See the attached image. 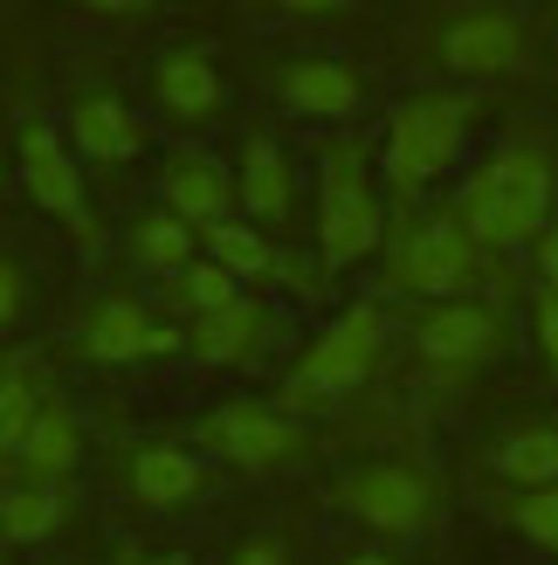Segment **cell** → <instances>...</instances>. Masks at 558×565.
Listing matches in <instances>:
<instances>
[{
  "label": "cell",
  "instance_id": "5bb4252c",
  "mask_svg": "<svg viewBox=\"0 0 558 565\" xmlns=\"http://www.w3.org/2000/svg\"><path fill=\"white\" fill-rule=\"evenodd\" d=\"M125 490H131V503H146V511H186V503H201L214 490V469L180 441H146L125 469Z\"/></svg>",
  "mask_w": 558,
  "mask_h": 565
},
{
  "label": "cell",
  "instance_id": "9c48e42d",
  "mask_svg": "<svg viewBox=\"0 0 558 565\" xmlns=\"http://www.w3.org/2000/svg\"><path fill=\"white\" fill-rule=\"evenodd\" d=\"M201 448L221 456L228 469L248 476H269V469H290L311 456V428L290 414V407H269V401H228L201 420Z\"/></svg>",
  "mask_w": 558,
  "mask_h": 565
},
{
  "label": "cell",
  "instance_id": "9a60e30c",
  "mask_svg": "<svg viewBox=\"0 0 558 565\" xmlns=\"http://www.w3.org/2000/svg\"><path fill=\"white\" fill-rule=\"evenodd\" d=\"M63 131H69L76 159H90V166H131L138 152H146V118H138L125 97H110V90H83L69 104Z\"/></svg>",
  "mask_w": 558,
  "mask_h": 565
},
{
  "label": "cell",
  "instance_id": "d6986e66",
  "mask_svg": "<svg viewBox=\"0 0 558 565\" xmlns=\"http://www.w3.org/2000/svg\"><path fill=\"white\" fill-rule=\"evenodd\" d=\"M262 338H269V303L248 290L242 303L214 310V318H201V324H186V352L201 365H242V359L262 352Z\"/></svg>",
  "mask_w": 558,
  "mask_h": 565
},
{
  "label": "cell",
  "instance_id": "f1b7e54d",
  "mask_svg": "<svg viewBox=\"0 0 558 565\" xmlns=\"http://www.w3.org/2000/svg\"><path fill=\"white\" fill-rule=\"evenodd\" d=\"M532 263H538V290H558V221L545 228V242L532 248Z\"/></svg>",
  "mask_w": 558,
  "mask_h": 565
},
{
  "label": "cell",
  "instance_id": "83f0119b",
  "mask_svg": "<svg viewBox=\"0 0 558 565\" xmlns=\"http://www.w3.org/2000/svg\"><path fill=\"white\" fill-rule=\"evenodd\" d=\"M532 318H538V345H545V359L558 365V290H538V297H532Z\"/></svg>",
  "mask_w": 558,
  "mask_h": 565
},
{
  "label": "cell",
  "instance_id": "6da1fadb",
  "mask_svg": "<svg viewBox=\"0 0 558 565\" xmlns=\"http://www.w3.org/2000/svg\"><path fill=\"white\" fill-rule=\"evenodd\" d=\"M449 214L469 228V242H476L483 256L538 248L545 228L558 221V166H551V152L545 146H504L455 186Z\"/></svg>",
  "mask_w": 558,
  "mask_h": 565
},
{
  "label": "cell",
  "instance_id": "cb8c5ba5",
  "mask_svg": "<svg viewBox=\"0 0 558 565\" xmlns=\"http://www.w3.org/2000/svg\"><path fill=\"white\" fill-rule=\"evenodd\" d=\"M49 393L35 386V359L28 352H8V373H0V448H14L28 428H35Z\"/></svg>",
  "mask_w": 558,
  "mask_h": 565
},
{
  "label": "cell",
  "instance_id": "4316f807",
  "mask_svg": "<svg viewBox=\"0 0 558 565\" xmlns=\"http://www.w3.org/2000/svg\"><path fill=\"white\" fill-rule=\"evenodd\" d=\"M28 318V276H21V263L8 256V263H0V324H21Z\"/></svg>",
  "mask_w": 558,
  "mask_h": 565
},
{
  "label": "cell",
  "instance_id": "484cf974",
  "mask_svg": "<svg viewBox=\"0 0 558 565\" xmlns=\"http://www.w3.org/2000/svg\"><path fill=\"white\" fill-rule=\"evenodd\" d=\"M504 518L517 524V539H524V545H538V552L558 558V483H551V490H517Z\"/></svg>",
  "mask_w": 558,
  "mask_h": 565
},
{
  "label": "cell",
  "instance_id": "5b68a950",
  "mask_svg": "<svg viewBox=\"0 0 558 565\" xmlns=\"http://www.w3.org/2000/svg\"><path fill=\"white\" fill-rule=\"evenodd\" d=\"M386 242V201L373 186V166L352 138H331L318 152V256L324 269H352Z\"/></svg>",
  "mask_w": 558,
  "mask_h": 565
},
{
  "label": "cell",
  "instance_id": "4dcf8cb0",
  "mask_svg": "<svg viewBox=\"0 0 558 565\" xmlns=\"http://www.w3.org/2000/svg\"><path fill=\"white\" fill-rule=\"evenodd\" d=\"M118 565H186V558L180 552H125Z\"/></svg>",
  "mask_w": 558,
  "mask_h": 565
},
{
  "label": "cell",
  "instance_id": "d4e9b609",
  "mask_svg": "<svg viewBox=\"0 0 558 565\" xmlns=\"http://www.w3.org/2000/svg\"><path fill=\"white\" fill-rule=\"evenodd\" d=\"M248 290H242V282L228 276V269H221L214 256H207V248H201V263H193L180 282H173V303L186 310V318L193 324H201V318H214V310H228V303H242Z\"/></svg>",
  "mask_w": 558,
  "mask_h": 565
},
{
  "label": "cell",
  "instance_id": "e0dca14e",
  "mask_svg": "<svg viewBox=\"0 0 558 565\" xmlns=\"http://www.w3.org/2000/svg\"><path fill=\"white\" fill-rule=\"evenodd\" d=\"M235 186H242V214L256 228H283L290 221V201H297V173H290V152L276 146L269 131H248L242 138V166H235Z\"/></svg>",
  "mask_w": 558,
  "mask_h": 565
},
{
  "label": "cell",
  "instance_id": "3957f363",
  "mask_svg": "<svg viewBox=\"0 0 558 565\" xmlns=\"http://www.w3.org/2000/svg\"><path fill=\"white\" fill-rule=\"evenodd\" d=\"M469 104L462 90H421L394 104V118H386V146H379V166H386V186H394V201L414 207L421 193L449 173L462 159V138H469Z\"/></svg>",
  "mask_w": 558,
  "mask_h": 565
},
{
  "label": "cell",
  "instance_id": "8fae6325",
  "mask_svg": "<svg viewBox=\"0 0 558 565\" xmlns=\"http://www.w3.org/2000/svg\"><path fill=\"white\" fill-rule=\"evenodd\" d=\"M511 345V318L496 297H455V303H434L421 310L414 324V359L434 365V373H476L496 352Z\"/></svg>",
  "mask_w": 558,
  "mask_h": 565
},
{
  "label": "cell",
  "instance_id": "1f68e13d",
  "mask_svg": "<svg viewBox=\"0 0 558 565\" xmlns=\"http://www.w3.org/2000/svg\"><path fill=\"white\" fill-rule=\"evenodd\" d=\"M345 565H400L394 552H358V558H345Z\"/></svg>",
  "mask_w": 558,
  "mask_h": 565
},
{
  "label": "cell",
  "instance_id": "ffe728a7",
  "mask_svg": "<svg viewBox=\"0 0 558 565\" xmlns=\"http://www.w3.org/2000/svg\"><path fill=\"white\" fill-rule=\"evenodd\" d=\"M131 263L173 290V282H180L193 263H201V228H186V221L165 214V207L138 214V228H131Z\"/></svg>",
  "mask_w": 558,
  "mask_h": 565
},
{
  "label": "cell",
  "instance_id": "f546056e",
  "mask_svg": "<svg viewBox=\"0 0 558 565\" xmlns=\"http://www.w3.org/2000/svg\"><path fill=\"white\" fill-rule=\"evenodd\" d=\"M228 565H290V552L276 545V539H248V545H242Z\"/></svg>",
  "mask_w": 558,
  "mask_h": 565
},
{
  "label": "cell",
  "instance_id": "603a6c76",
  "mask_svg": "<svg viewBox=\"0 0 558 565\" xmlns=\"http://www.w3.org/2000/svg\"><path fill=\"white\" fill-rule=\"evenodd\" d=\"M55 524H63V483H8L0 490V539H8V552L55 539Z\"/></svg>",
  "mask_w": 558,
  "mask_h": 565
},
{
  "label": "cell",
  "instance_id": "277c9868",
  "mask_svg": "<svg viewBox=\"0 0 558 565\" xmlns=\"http://www.w3.org/2000/svg\"><path fill=\"white\" fill-rule=\"evenodd\" d=\"M490 256L476 242H469V228L434 207V214H407L394 242H386V282H394L400 297H421L428 310L434 303H455V297H476Z\"/></svg>",
  "mask_w": 558,
  "mask_h": 565
},
{
  "label": "cell",
  "instance_id": "7a4b0ae2",
  "mask_svg": "<svg viewBox=\"0 0 558 565\" xmlns=\"http://www.w3.org/2000/svg\"><path fill=\"white\" fill-rule=\"evenodd\" d=\"M386 359H394V310L373 303V297H358V303H345L339 318H331L311 345L297 352V365L283 373V401H276V407H290L297 420L318 414V407H339L345 393L373 386L386 373Z\"/></svg>",
  "mask_w": 558,
  "mask_h": 565
},
{
  "label": "cell",
  "instance_id": "30bf717a",
  "mask_svg": "<svg viewBox=\"0 0 558 565\" xmlns=\"http://www.w3.org/2000/svg\"><path fill=\"white\" fill-rule=\"evenodd\" d=\"M69 345H76V359H90V365H146V359L186 352V331L165 324L146 297L110 290V297H97L90 310H83V324H76Z\"/></svg>",
  "mask_w": 558,
  "mask_h": 565
},
{
  "label": "cell",
  "instance_id": "2e32d148",
  "mask_svg": "<svg viewBox=\"0 0 558 565\" xmlns=\"http://www.w3.org/2000/svg\"><path fill=\"white\" fill-rule=\"evenodd\" d=\"M76 456H83L76 407L49 393L42 414H35V428H28V435L8 448V476H14V483H63V476L76 469Z\"/></svg>",
  "mask_w": 558,
  "mask_h": 565
},
{
  "label": "cell",
  "instance_id": "7402d4cb",
  "mask_svg": "<svg viewBox=\"0 0 558 565\" xmlns=\"http://www.w3.org/2000/svg\"><path fill=\"white\" fill-rule=\"evenodd\" d=\"M490 469L504 476L511 490H551L558 483V428H511L504 441L490 448Z\"/></svg>",
  "mask_w": 558,
  "mask_h": 565
},
{
  "label": "cell",
  "instance_id": "7c38bea8",
  "mask_svg": "<svg viewBox=\"0 0 558 565\" xmlns=\"http://www.w3.org/2000/svg\"><path fill=\"white\" fill-rule=\"evenodd\" d=\"M159 207H165V214H180L186 228L214 235V228H228V221H235L242 186H235V173H228V166H221L214 152L180 146L173 159H165V173H159Z\"/></svg>",
  "mask_w": 558,
  "mask_h": 565
},
{
  "label": "cell",
  "instance_id": "ba28073f",
  "mask_svg": "<svg viewBox=\"0 0 558 565\" xmlns=\"http://www.w3.org/2000/svg\"><path fill=\"white\" fill-rule=\"evenodd\" d=\"M434 63L449 76H462V83H504V76H517L532 63V28H524L517 8H496V0L455 8L434 28Z\"/></svg>",
  "mask_w": 558,
  "mask_h": 565
},
{
  "label": "cell",
  "instance_id": "52a82bcc",
  "mask_svg": "<svg viewBox=\"0 0 558 565\" xmlns=\"http://www.w3.org/2000/svg\"><path fill=\"white\" fill-rule=\"evenodd\" d=\"M434 476L421 462H358L345 469L339 483V511L352 524H366L373 539H421V531L434 524Z\"/></svg>",
  "mask_w": 558,
  "mask_h": 565
},
{
  "label": "cell",
  "instance_id": "44dd1931",
  "mask_svg": "<svg viewBox=\"0 0 558 565\" xmlns=\"http://www.w3.org/2000/svg\"><path fill=\"white\" fill-rule=\"evenodd\" d=\"M201 248L242 282V290H248V282H276V276H290V269H283V248H276V242L256 228V221H228V228L201 235Z\"/></svg>",
  "mask_w": 558,
  "mask_h": 565
},
{
  "label": "cell",
  "instance_id": "4fadbf2b",
  "mask_svg": "<svg viewBox=\"0 0 558 565\" xmlns=\"http://www.w3.org/2000/svg\"><path fill=\"white\" fill-rule=\"evenodd\" d=\"M269 90H276L283 110H297V118L339 125V118H352V110L366 104V76L352 63H339V55H297V63H283L269 76Z\"/></svg>",
  "mask_w": 558,
  "mask_h": 565
},
{
  "label": "cell",
  "instance_id": "8992f818",
  "mask_svg": "<svg viewBox=\"0 0 558 565\" xmlns=\"http://www.w3.org/2000/svg\"><path fill=\"white\" fill-rule=\"evenodd\" d=\"M14 173H21V193L35 201L55 228H63L76 248H104V221L83 193V159L69 146V131H55L49 118H28L14 131Z\"/></svg>",
  "mask_w": 558,
  "mask_h": 565
},
{
  "label": "cell",
  "instance_id": "ac0fdd59",
  "mask_svg": "<svg viewBox=\"0 0 558 565\" xmlns=\"http://www.w3.org/2000/svg\"><path fill=\"white\" fill-rule=\"evenodd\" d=\"M152 97L165 118L180 125H214L221 104H228V90H221V70L207 63L201 49H165L152 63Z\"/></svg>",
  "mask_w": 558,
  "mask_h": 565
}]
</instances>
